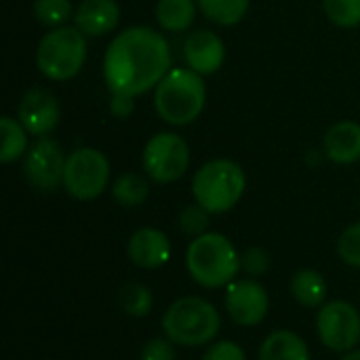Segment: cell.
Listing matches in <instances>:
<instances>
[{"label":"cell","instance_id":"obj_9","mask_svg":"<svg viewBox=\"0 0 360 360\" xmlns=\"http://www.w3.org/2000/svg\"><path fill=\"white\" fill-rule=\"evenodd\" d=\"M316 331L321 344L331 352H350L360 342L359 310L344 300L327 302L319 308Z\"/></svg>","mask_w":360,"mask_h":360},{"label":"cell","instance_id":"obj_25","mask_svg":"<svg viewBox=\"0 0 360 360\" xmlns=\"http://www.w3.org/2000/svg\"><path fill=\"white\" fill-rule=\"evenodd\" d=\"M34 17L51 27H61V23L68 21L72 15L70 0H36L34 2Z\"/></svg>","mask_w":360,"mask_h":360},{"label":"cell","instance_id":"obj_24","mask_svg":"<svg viewBox=\"0 0 360 360\" xmlns=\"http://www.w3.org/2000/svg\"><path fill=\"white\" fill-rule=\"evenodd\" d=\"M323 8L329 21L340 27L360 25V0H323Z\"/></svg>","mask_w":360,"mask_h":360},{"label":"cell","instance_id":"obj_12","mask_svg":"<svg viewBox=\"0 0 360 360\" xmlns=\"http://www.w3.org/2000/svg\"><path fill=\"white\" fill-rule=\"evenodd\" d=\"M61 110L53 93L46 89H30L17 110V120L25 127L30 135L44 137L59 124Z\"/></svg>","mask_w":360,"mask_h":360},{"label":"cell","instance_id":"obj_15","mask_svg":"<svg viewBox=\"0 0 360 360\" xmlns=\"http://www.w3.org/2000/svg\"><path fill=\"white\" fill-rule=\"evenodd\" d=\"M120 21V6L114 0H82L76 6L74 23L91 38L110 34Z\"/></svg>","mask_w":360,"mask_h":360},{"label":"cell","instance_id":"obj_30","mask_svg":"<svg viewBox=\"0 0 360 360\" xmlns=\"http://www.w3.org/2000/svg\"><path fill=\"white\" fill-rule=\"evenodd\" d=\"M202 360H247V354L236 342L219 340L209 344L207 352L202 354Z\"/></svg>","mask_w":360,"mask_h":360},{"label":"cell","instance_id":"obj_31","mask_svg":"<svg viewBox=\"0 0 360 360\" xmlns=\"http://www.w3.org/2000/svg\"><path fill=\"white\" fill-rule=\"evenodd\" d=\"M135 110V97L133 95H124V93H112L110 99V112L116 118H129Z\"/></svg>","mask_w":360,"mask_h":360},{"label":"cell","instance_id":"obj_5","mask_svg":"<svg viewBox=\"0 0 360 360\" xmlns=\"http://www.w3.org/2000/svg\"><path fill=\"white\" fill-rule=\"evenodd\" d=\"M247 188L245 171L230 158H215L205 162L192 179L194 200L213 213H228L238 205Z\"/></svg>","mask_w":360,"mask_h":360},{"label":"cell","instance_id":"obj_18","mask_svg":"<svg viewBox=\"0 0 360 360\" xmlns=\"http://www.w3.org/2000/svg\"><path fill=\"white\" fill-rule=\"evenodd\" d=\"M291 295L304 308H321L323 304H327L325 276L312 268L297 270L291 278Z\"/></svg>","mask_w":360,"mask_h":360},{"label":"cell","instance_id":"obj_29","mask_svg":"<svg viewBox=\"0 0 360 360\" xmlns=\"http://www.w3.org/2000/svg\"><path fill=\"white\" fill-rule=\"evenodd\" d=\"M175 344L169 338H154L148 340L141 348L139 360H175Z\"/></svg>","mask_w":360,"mask_h":360},{"label":"cell","instance_id":"obj_26","mask_svg":"<svg viewBox=\"0 0 360 360\" xmlns=\"http://www.w3.org/2000/svg\"><path fill=\"white\" fill-rule=\"evenodd\" d=\"M179 230L186 234V236H192V238H198L202 234H207L209 230V224H211V213L200 207L198 202L194 205H188L181 213H179Z\"/></svg>","mask_w":360,"mask_h":360},{"label":"cell","instance_id":"obj_23","mask_svg":"<svg viewBox=\"0 0 360 360\" xmlns=\"http://www.w3.org/2000/svg\"><path fill=\"white\" fill-rule=\"evenodd\" d=\"M118 302H120V308L124 310L127 316L143 319L152 312L154 295L141 283H127V285H122V289L118 293Z\"/></svg>","mask_w":360,"mask_h":360},{"label":"cell","instance_id":"obj_10","mask_svg":"<svg viewBox=\"0 0 360 360\" xmlns=\"http://www.w3.org/2000/svg\"><path fill=\"white\" fill-rule=\"evenodd\" d=\"M65 154L61 146L55 139L40 137L25 156V179L30 186L42 192H53L59 186H63V175H65Z\"/></svg>","mask_w":360,"mask_h":360},{"label":"cell","instance_id":"obj_13","mask_svg":"<svg viewBox=\"0 0 360 360\" xmlns=\"http://www.w3.org/2000/svg\"><path fill=\"white\" fill-rule=\"evenodd\" d=\"M184 59L190 70L198 72L200 76L215 74L226 59V44L224 40L211 30H196L186 38L184 44Z\"/></svg>","mask_w":360,"mask_h":360},{"label":"cell","instance_id":"obj_7","mask_svg":"<svg viewBox=\"0 0 360 360\" xmlns=\"http://www.w3.org/2000/svg\"><path fill=\"white\" fill-rule=\"evenodd\" d=\"M110 184V162L95 148H78L68 156L63 188L76 200H95Z\"/></svg>","mask_w":360,"mask_h":360},{"label":"cell","instance_id":"obj_6","mask_svg":"<svg viewBox=\"0 0 360 360\" xmlns=\"http://www.w3.org/2000/svg\"><path fill=\"white\" fill-rule=\"evenodd\" d=\"M86 61V36L78 27L61 25L44 34L36 49V65L49 80L74 78Z\"/></svg>","mask_w":360,"mask_h":360},{"label":"cell","instance_id":"obj_19","mask_svg":"<svg viewBox=\"0 0 360 360\" xmlns=\"http://www.w3.org/2000/svg\"><path fill=\"white\" fill-rule=\"evenodd\" d=\"M196 17L194 0H158L156 19L167 32H186Z\"/></svg>","mask_w":360,"mask_h":360},{"label":"cell","instance_id":"obj_22","mask_svg":"<svg viewBox=\"0 0 360 360\" xmlns=\"http://www.w3.org/2000/svg\"><path fill=\"white\" fill-rule=\"evenodd\" d=\"M207 19L217 25H236L245 19L251 0H196Z\"/></svg>","mask_w":360,"mask_h":360},{"label":"cell","instance_id":"obj_8","mask_svg":"<svg viewBox=\"0 0 360 360\" xmlns=\"http://www.w3.org/2000/svg\"><path fill=\"white\" fill-rule=\"evenodd\" d=\"M190 167V148L177 133H158L143 148L146 175L156 184H173Z\"/></svg>","mask_w":360,"mask_h":360},{"label":"cell","instance_id":"obj_3","mask_svg":"<svg viewBox=\"0 0 360 360\" xmlns=\"http://www.w3.org/2000/svg\"><path fill=\"white\" fill-rule=\"evenodd\" d=\"M165 338L175 346L198 348L215 342L221 329V316L217 308L196 295H186L175 300L160 321Z\"/></svg>","mask_w":360,"mask_h":360},{"label":"cell","instance_id":"obj_21","mask_svg":"<svg viewBox=\"0 0 360 360\" xmlns=\"http://www.w3.org/2000/svg\"><path fill=\"white\" fill-rule=\"evenodd\" d=\"M150 181L139 173H122L112 184V196L122 207H139L148 200Z\"/></svg>","mask_w":360,"mask_h":360},{"label":"cell","instance_id":"obj_20","mask_svg":"<svg viewBox=\"0 0 360 360\" xmlns=\"http://www.w3.org/2000/svg\"><path fill=\"white\" fill-rule=\"evenodd\" d=\"M0 135H2V143H0V162L8 165L17 158L23 156V152L27 150V131L25 127L11 118V116H2L0 118Z\"/></svg>","mask_w":360,"mask_h":360},{"label":"cell","instance_id":"obj_14","mask_svg":"<svg viewBox=\"0 0 360 360\" xmlns=\"http://www.w3.org/2000/svg\"><path fill=\"white\" fill-rule=\"evenodd\" d=\"M127 255L141 270H158L171 259V240L158 228H139L127 243Z\"/></svg>","mask_w":360,"mask_h":360},{"label":"cell","instance_id":"obj_17","mask_svg":"<svg viewBox=\"0 0 360 360\" xmlns=\"http://www.w3.org/2000/svg\"><path fill=\"white\" fill-rule=\"evenodd\" d=\"M259 360H310V350L300 333L278 329L264 340Z\"/></svg>","mask_w":360,"mask_h":360},{"label":"cell","instance_id":"obj_11","mask_svg":"<svg viewBox=\"0 0 360 360\" xmlns=\"http://www.w3.org/2000/svg\"><path fill=\"white\" fill-rule=\"evenodd\" d=\"M270 310V295L255 278L232 281L226 289V312L238 327H257Z\"/></svg>","mask_w":360,"mask_h":360},{"label":"cell","instance_id":"obj_2","mask_svg":"<svg viewBox=\"0 0 360 360\" xmlns=\"http://www.w3.org/2000/svg\"><path fill=\"white\" fill-rule=\"evenodd\" d=\"M186 268L196 285L205 289L228 287L240 272V255L232 240L219 232L192 238L186 251Z\"/></svg>","mask_w":360,"mask_h":360},{"label":"cell","instance_id":"obj_1","mask_svg":"<svg viewBox=\"0 0 360 360\" xmlns=\"http://www.w3.org/2000/svg\"><path fill=\"white\" fill-rule=\"evenodd\" d=\"M171 46L162 34L137 25L120 32L103 57V78L112 93L143 95L171 72Z\"/></svg>","mask_w":360,"mask_h":360},{"label":"cell","instance_id":"obj_28","mask_svg":"<svg viewBox=\"0 0 360 360\" xmlns=\"http://www.w3.org/2000/svg\"><path fill=\"white\" fill-rule=\"evenodd\" d=\"M270 253L262 247H249L243 255H240V270L251 276V278H257V276H264L268 274L270 270Z\"/></svg>","mask_w":360,"mask_h":360},{"label":"cell","instance_id":"obj_4","mask_svg":"<svg viewBox=\"0 0 360 360\" xmlns=\"http://www.w3.org/2000/svg\"><path fill=\"white\" fill-rule=\"evenodd\" d=\"M205 101V80L190 68L171 70L154 91V105L158 116L173 127H186L194 122L202 114Z\"/></svg>","mask_w":360,"mask_h":360},{"label":"cell","instance_id":"obj_32","mask_svg":"<svg viewBox=\"0 0 360 360\" xmlns=\"http://www.w3.org/2000/svg\"><path fill=\"white\" fill-rule=\"evenodd\" d=\"M342 360H360V350H350V352H346L344 356H342Z\"/></svg>","mask_w":360,"mask_h":360},{"label":"cell","instance_id":"obj_16","mask_svg":"<svg viewBox=\"0 0 360 360\" xmlns=\"http://www.w3.org/2000/svg\"><path fill=\"white\" fill-rule=\"evenodd\" d=\"M325 154L335 165H352L360 160V124L342 120L325 135Z\"/></svg>","mask_w":360,"mask_h":360},{"label":"cell","instance_id":"obj_27","mask_svg":"<svg viewBox=\"0 0 360 360\" xmlns=\"http://www.w3.org/2000/svg\"><path fill=\"white\" fill-rule=\"evenodd\" d=\"M338 255L346 266L360 268V221L342 232L338 240Z\"/></svg>","mask_w":360,"mask_h":360}]
</instances>
